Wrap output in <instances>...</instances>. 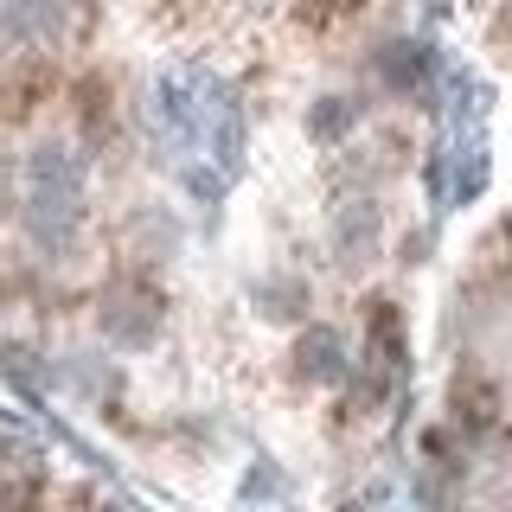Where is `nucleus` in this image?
I'll list each match as a JSON object with an SVG mask.
<instances>
[{"label": "nucleus", "instance_id": "1", "mask_svg": "<svg viewBox=\"0 0 512 512\" xmlns=\"http://www.w3.org/2000/svg\"><path fill=\"white\" fill-rule=\"evenodd\" d=\"M506 416V397H500V378L487 372L480 359L455 365V378H448V423L461 429V436H493Z\"/></svg>", "mask_w": 512, "mask_h": 512}, {"label": "nucleus", "instance_id": "2", "mask_svg": "<svg viewBox=\"0 0 512 512\" xmlns=\"http://www.w3.org/2000/svg\"><path fill=\"white\" fill-rule=\"evenodd\" d=\"M160 327V288L148 276H116L103 288V333L122 346H148Z\"/></svg>", "mask_w": 512, "mask_h": 512}, {"label": "nucleus", "instance_id": "3", "mask_svg": "<svg viewBox=\"0 0 512 512\" xmlns=\"http://www.w3.org/2000/svg\"><path fill=\"white\" fill-rule=\"evenodd\" d=\"M404 359H410L404 314H397L391 301H372V308H365V384H372V397H384L404 378Z\"/></svg>", "mask_w": 512, "mask_h": 512}, {"label": "nucleus", "instance_id": "4", "mask_svg": "<svg viewBox=\"0 0 512 512\" xmlns=\"http://www.w3.org/2000/svg\"><path fill=\"white\" fill-rule=\"evenodd\" d=\"M52 96H58V64L52 58H39V52L13 58V71L0 77V122H26L32 109H45Z\"/></svg>", "mask_w": 512, "mask_h": 512}, {"label": "nucleus", "instance_id": "5", "mask_svg": "<svg viewBox=\"0 0 512 512\" xmlns=\"http://www.w3.org/2000/svg\"><path fill=\"white\" fill-rule=\"evenodd\" d=\"M0 512H45V468L32 448H0Z\"/></svg>", "mask_w": 512, "mask_h": 512}, {"label": "nucleus", "instance_id": "6", "mask_svg": "<svg viewBox=\"0 0 512 512\" xmlns=\"http://www.w3.org/2000/svg\"><path fill=\"white\" fill-rule=\"evenodd\" d=\"M295 365H301L308 384H333L340 378V340H333V333H308V340L295 346Z\"/></svg>", "mask_w": 512, "mask_h": 512}, {"label": "nucleus", "instance_id": "7", "mask_svg": "<svg viewBox=\"0 0 512 512\" xmlns=\"http://www.w3.org/2000/svg\"><path fill=\"white\" fill-rule=\"evenodd\" d=\"M359 7H365V0H295V20L308 32H333V26L359 20Z\"/></svg>", "mask_w": 512, "mask_h": 512}, {"label": "nucleus", "instance_id": "8", "mask_svg": "<svg viewBox=\"0 0 512 512\" xmlns=\"http://www.w3.org/2000/svg\"><path fill=\"white\" fill-rule=\"evenodd\" d=\"M77 122H84V135H103L109 128V84L103 77H84V84H77Z\"/></svg>", "mask_w": 512, "mask_h": 512}]
</instances>
